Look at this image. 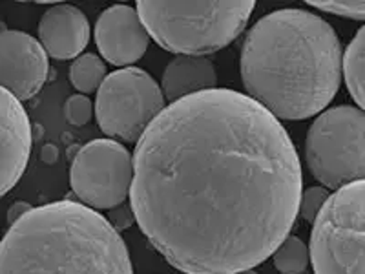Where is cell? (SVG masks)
Returning a JSON list of instances; mask_svg holds the SVG:
<instances>
[{
    "instance_id": "obj_2",
    "label": "cell",
    "mask_w": 365,
    "mask_h": 274,
    "mask_svg": "<svg viewBox=\"0 0 365 274\" xmlns=\"http://www.w3.org/2000/svg\"><path fill=\"white\" fill-rule=\"evenodd\" d=\"M249 97L276 119L316 116L341 83V42L332 26L303 9H279L252 26L241 50Z\"/></svg>"
},
{
    "instance_id": "obj_22",
    "label": "cell",
    "mask_w": 365,
    "mask_h": 274,
    "mask_svg": "<svg viewBox=\"0 0 365 274\" xmlns=\"http://www.w3.org/2000/svg\"><path fill=\"white\" fill-rule=\"evenodd\" d=\"M236 274H257V273H256V270L249 269V270H243V273H236Z\"/></svg>"
},
{
    "instance_id": "obj_1",
    "label": "cell",
    "mask_w": 365,
    "mask_h": 274,
    "mask_svg": "<svg viewBox=\"0 0 365 274\" xmlns=\"http://www.w3.org/2000/svg\"><path fill=\"white\" fill-rule=\"evenodd\" d=\"M137 225L185 274H236L274 254L298 216L291 136L245 93L212 88L166 106L133 152Z\"/></svg>"
},
{
    "instance_id": "obj_4",
    "label": "cell",
    "mask_w": 365,
    "mask_h": 274,
    "mask_svg": "<svg viewBox=\"0 0 365 274\" xmlns=\"http://www.w3.org/2000/svg\"><path fill=\"white\" fill-rule=\"evenodd\" d=\"M249 0L214 2H137V15L163 50L201 55L223 50L241 35L254 11Z\"/></svg>"
},
{
    "instance_id": "obj_3",
    "label": "cell",
    "mask_w": 365,
    "mask_h": 274,
    "mask_svg": "<svg viewBox=\"0 0 365 274\" xmlns=\"http://www.w3.org/2000/svg\"><path fill=\"white\" fill-rule=\"evenodd\" d=\"M0 274H133L125 240L99 212L63 200L31 207L0 241Z\"/></svg>"
},
{
    "instance_id": "obj_13",
    "label": "cell",
    "mask_w": 365,
    "mask_h": 274,
    "mask_svg": "<svg viewBox=\"0 0 365 274\" xmlns=\"http://www.w3.org/2000/svg\"><path fill=\"white\" fill-rule=\"evenodd\" d=\"M216 83V68L210 59L178 55L163 73V96L174 103L182 97L212 90Z\"/></svg>"
},
{
    "instance_id": "obj_16",
    "label": "cell",
    "mask_w": 365,
    "mask_h": 274,
    "mask_svg": "<svg viewBox=\"0 0 365 274\" xmlns=\"http://www.w3.org/2000/svg\"><path fill=\"white\" fill-rule=\"evenodd\" d=\"M309 262V247L296 236H287L274 250V267L282 274H302Z\"/></svg>"
},
{
    "instance_id": "obj_21",
    "label": "cell",
    "mask_w": 365,
    "mask_h": 274,
    "mask_svg": "<svg viewBox=\"0 0 365 274\" xmlns=\"http://www.w3.org/2000/svg\"><path fill=\"white\" fill-rule=\"evenodd\" d=\"M55 158H57V148L53 145H46L44 150H42V161L53 163Z\"/></svg>"
},
{
    "instance_id": "obj_7",
    "label": "cell",
    "mask_w": 365,
    "mask_h": 274,
    "mask_svg": "<svg viewBox=\"0 0 365 274\" xmlns=\"http://www.w3.org/2000/svg\"><path fill=\"white\" fill-rule=\"evenodd\" d=\"M165 110V96L152 75L125 68L104 77L97 90L96 116L106 136L137 143L150 123Z\"/></svg>"
},
{
    "instance_id": "obj_20",
    "label": "cell",
    "mask_w": 365,
    "mask_h": 274,
    "mask_svg": "<svg viewBox=\"0 0 365 274\" xmlns=\"http://www.w3.org/2000/svg\"><path fill=\"white\" fill-rule=\"evenodd\" d=\"M29 205L28 203H24V201H17V203L15 205H11V207H9V210H8V223H9V227H11L13 223H15V221H19L21 220L22 216H24L26 212L29 210Z\"/></svg>"
},
{
    "instance_id": "obj_18",
    "label": "cell",
    "mask_w": 365,
    "mask_h": 274,
    "mask_svg": "<svg viewBox=\"0 0 365 274\" xmlns=\"http://www.w3.org/2000/svg\"><path fill=\"white\" fill-rule=\"evenodd\" d=\"M91 113H93V106H91V101L86 96H71L66 99V104H64V117H66L70 125H88L91 119Z\"/></svg>"
},
{
    "instance_id": "obj_8",
    "label": "cell",
    "mask_w": 365,
    "mask_h": 274,
    "mask_svg": "<svg viewBox=\"0 0 365 274\" xmlns=\"http://www.w3.org/2000/svg\"><path fill=\"white\" fill-rule=\"evenodd\" d=\"M133 161L128 150L112 139H93L77 152L70 168L73 194L90 208L119 207L130 194Z\"/></svg>"
},
{
    "instance_id": "obj_5",
    "label": "cell",
    "mask_w": 365,
    "mask_h": 274,
    "mask_svg": "<svg viewBox=\"0 0 365 274\" xmlns=\"http://www.w3.org/2000/svg\"><path fill=\"white\" fill-rule=\"evenodd\" d=\"M365 183L354 181L327 198L312 221L314 274H364Z\"/></svg>"
},
{
    "instance_id": "obj_9",
    "label": "cell",
    "mask_w": 365,
    "mask_h": 274,
    "mask_svg": "<svg viewBox=\"0 0 365 274\" xmlns=\"http://www.w3.org/2000/svg\"><path fill=\"white\" fill-rule=\"evenodd\" d=\"M48 54L24 31L0 34V88L19 101L31 99L48 79Z\"/></svg>"
},
{
    "instance_id": "obj_11",
    "label": "cell",
    "mask_w": 365,
    "mask_h": 274,
    "mask_svg": "<svg viewBox=\"0 0 365 274\" xmlns=\"http://www.w3.org/2000/svg\"><path fill=\"white\" fill-rule=\"evenodd\" d=\"M96 42L108 63L126 66L145 55L150 35L135 9L126 4H115L104 9L97 19Z\"/></svg>"
},
{
    "instance_id": "obj_6",
    "label": "cell",
    "mask_w": 365,
    "mask_h": 274,
    "mask_svg": "<svg viewBox=\"0 0 365 274\" xmlns=\"http://www.w3.org/2000/svg\"><path fill=\"white\" fill-rule=\"evenodd\" d=\"M305 158L324 188L338 191L365 176V113L358 106L325 110L309 128Z\"/></svg>"
},
{
    "instance_id": "obj_17",
    "label": "cell",
    "mask_w": 365,
    "mask_h": 274,
    "mask_svg": "<svg viewBox=\"0 0 365 274\" xmlns=\"http://www.w3.org/2000/svg\"><path fill=\"white\" fill-rule=\"evenodd\" d=\"M307 4L316 9H322V11L338 15V17L353 19V21H364L365 19L364 0H311Z\"/></svg>"
},
{
    "instance_id": "obj_15",
    "label": "cell",
    "mask_w": 365,
    "mask_h": 274,
    "mask_svg": "<svg viewBox=\"0 0 365 274\" xmlns=\"http://www.w3.org/2000/svg\"><path fill=\"white\" fill-rule=\"evenodd\" d=\"M68 77L77 90L83 93H91V91L99 90V86L103 84L104 77H106V66L97 55H79L70 66Z\"/></svg>"
},
{
    "instance_id": "obj_10",
    "label": "cell",
    "mask_w": 365,
    "mask_h": 274,
    "mask_svg": "<svg viewBox=\"0 0 365 274\" xmlns=\"http://www.w3.org/2000/svg\"><path fill=\"white\" fill-rule=\"evenodd\" d=\"M31 123L17 97L0 88V198L24 174L31 154Z\"/></svg>"
},
{
    "instance_id": "obj_14",
    "label": "cell",
    "mask_w": 365,
    "mask_h": 274,
    "mask_svg": "<svg viewBox=\"0 0 365 274\" xmlns=\"http://www.w3.org/2000/svg\"><path fill=\"white\" fill-rule=\"evenodd\" d=\"M364 57H365V31L358 29L356 37L347 46L345 55H341V75L345 77L349 93L353 96L358 108L364 106Z\"/></svg>"
},
{
    "instance_id": "obj_12",
    "label": "cell",
    "mask_w": 365,
    "mask_h": 274,
    "mask_svg": "<svg viewBox=\"0 0 365 274\" xmlns=\"http://www.w3.org/2000/svg\"><path fill=\"white\" fill-rule=\"evenodd\" d=\"M38 41L50 57L58 61L77 59L90 41L88 19L75 6H53L38 22Z\"/></svg>"
},
{
    "instance_id": "obj_19",
    "label": "cell",
    "mask_w": 365,
    "mask_h": 274,
    "mask_svg": "<svg viewBox=\"0 0 365 274\" xmlns=\"http://www.w3.org/2000/svg\"><path fill=\"white\" fill-rule=\"evenodd\" d=\"M327 188L324 187H312L307 188V192H302V200H299V208L298 212L305 218V221L312 223L318 216V212L322 210L324 203L327 201L329 198Z\"/></svg>"
}]
</instances>
